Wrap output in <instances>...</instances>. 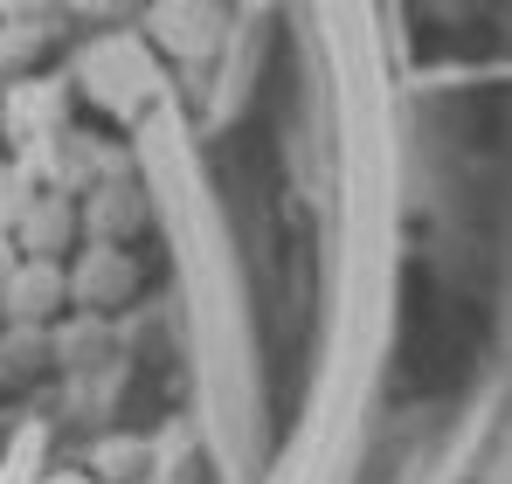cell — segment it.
Segmentation results:
<instances>
[{
	"instance_id": "1",
	"label": "cell",
	"mask_w": 512,
	"mask_h": 484,
	"mask_svg": "<svg viewBox=\"0 0 512 484\" xmlns=\"http://www.w3.org/2000/svg\"><path fill=\"white\" fill-rule=\"evenodd\" d=\"M153 28H160V42L180 49V56H201V49H215V35H222L215 0H167V7L153 14Z\"/></svg>"
},
{
	"instance_id": "2",
	"label": "cell",
	"mask_w": 512,
	"mask_h": 484,
	"mask_svg": "<svg viewBox=\"0 0 512 484\" xmlns=\"http://www.w3.org/2000/svg\"><path fill=\"white\" fill-rule=\"evenodd\" d=\"M56 291H63L56 263H35V270H21V277H14V312H49V305H56Z\"/></svg>"
},
{
	"instance_id": "3",
	"label": "cell",
	"mask_w": 512,
	"mask_h": 484,
	"mask_svg": "<svg viewBox=\"0 0 512 484\" xmlns=\"http://www.w3.org/2000/svg\"><path fill=\"white\" fill-rule=\"evenodd\" d=\"M56 242H63V208L35 201L28 208V249H56Z\"/></svg>"
},
{
	"instance_id": "4",
	"label": "cell",
	"mask_w": 512,
	"mask_h": 484,
	"mask_svg": "<svg viewBox=\"0 0 512 484\" xmlns=\"http://www.w3.org/2000/svg\"><path fill=\"white\" fill-rule=\"evenodd\" d=\"M21 208H28V173L21 166H0V229L21 222Z\"/></svg>"
},
{
	"instance_id": "5",
	"label": "cell",
	"mask_w": 512,
	"mask_h": 484,
	"mask_svg": "<svg viewBox=\"0 0 512 484\" xmlns=\"http://www.w3.org/2000/svg\"><path fill=\"white\" fill-rule=\"evenodd\" d=\"M63 484H77V478H63Z\"/></svg>"
}]
</instances>
